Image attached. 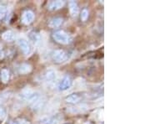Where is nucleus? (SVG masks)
<instances>
[{"label": "nucleus", "mask_w": 150, "mask_h": 124, "mask_svg": "<svg viewBox=\"0 0 150 124\" xmlns=\"http://www.w3.org/2000/svg\"><path fill=\"white\" fill-rule=\"evenodd\" d=\"M44 102H44V100H43V99H42L41 97H39L37 101L33 103V104L32 108H33L34 110L38 111V110H39V109H41V108H42V107L43 106Z\"/></svg>", "instance_id": "obj_15"}, {"label": "nucleus", "mask_w": 150, "mask_h": 124, "mask_svg": "<svg viewBox=\"0 0 150 124\" xmlns=\"http://www.w3.org/2000/svg\"><path fill=\"white\" fill-rule=\"evenodd\" d=\"M6 117V112L4 108L0 107V118L4 119Z\"/></svg>", "instance_id": "obj_19"}, {"label": "nucleus", "mask_w": 150, "mask_h": 124, "mask_svg": "<svg viewBox=\"0 0 150 124\" xmlns=\"http://www.w3.org/2000/svg\"><path fill=\"white\" fill-rule=\"evenodd\" d=\"M29 39L32 41V43L35 45L39 44L41 42V35L39 33L36 32V31H32L29 34Z\"/></svg>", "instance_id": "obj_11"}, {"label": "nucleus", "mask_w": 150, "mask_h": 124, "mask_svg": "<svg viewBox=\"0 0 150 124\" xmlns=\"http://www.w3.org/2000/svg\"><path fill=\"white\" fill-rule=\"evenodd\" d=\"M88 14H89L88 10L87 9H83L80 14L81 20H82L83 22L87 21V19H88Z\"/></svg>", "instance_id": "obj_16"}, {"label": "nucleus", "mask_w": 150, "mask_h": 124, "mask_svg": "<svg viewBox=\"0 0 150 124\" xmlns=\"http://www.w3.org/2000/svg\"><path fill=\"white\" fill-rule=\"evenodd\" d=\"M31 70H32V66H31V65L27 64V63H23V64L19 65V67H18V72L21 75L28 74L31 72Z\"/></svg>", "instance_id": "obj_12"}, {"label": "nucleus", "mask_w": 150, "mask_h": 124, "mask_svg": "<svg viewBox=\"0 0 150 124\" xmlns=\"http://www.w3.org/2000/svg\"><path fill=\"white\" fill-rule=\"evenodd\" d=\"M65 4L64 1H61V0H57V1H53L51 2L48 6V9L49 10H58L60 9L61 8H63Z\"/></svg>", "instance_id": "obj_7"}, {"label": "nucleus", "mask_w": 150, "mask_h": 124, "mask_svg": "<svg viewBox=\"0 0 150 124\" xmlns=\"http://www.w3.org/2000/svg\"><path fill=\"white\" fill-rule=\"evenodd\" d=\"M5 56V53H4V48H3V45L2 44H0V59H4Z\"/></svg>", "instance_id": "obj_18"}, {"label": "nucleus", "mask_w": 150, "mask_h": 124, "mask_svg": "<svg viewBox=\"0 0 150 124\" xmlns=\"http://www.w3.org/2000/svg\"><path fill=\"white\" fill-rule=\"evenodd\" d=\"M34 20V14L31 10H25L21 17V21L23 24L28 25L30 24H32L33 21Z\"/></svg>", "instance_id": "obj_3"}, {"label": "nucleus", "mask_w": 150, "mask_h": 124, "mask_svg": "<svg viewBox=\"0 0 150 124\" xmlns=\"http://www.w3.org/2000/svg\"><path fill=\"white\" fill-rule=\"evenodd\" d=\"M53 38L57 43L61 44H68L71 42L70 36L64 30H58L53 34Z\"/></svg>", "instance_id": "obj_1"}, {"label": "nucleus", "mask_w": 150, "mask_h": 124, "mask_svg": "<svg viewBox=\"0 0 150 124\" xmlns=\"http://www.w3.org/2000/svg\"><path fill=\"white\" fill-rule=\"evenodd\" d=\"M0 77H1V81L3 83H8L9 81V77H10V74L9 71L7 69H3L0 71Z\"/></svg>", "instance_id": "obj_14"}, {"label": "nucleus", "mask_w": 150, "mask_h": 124, "mask_svg": "<svg viewBox=\"0 0 150 124\" xmlns=\"http://www.w3.org/2000/svg\"><path fill=\"white\" fill-rule=\"evenodd\" d=\"M44 78L48 82H53L56 80V72L54 70H48L44 74Z\"/></svg>", "instance_id": "obj_13"}, {"label": "nucleus", "mask_w": 150, "mask_h": 124, "mask_svg": "<svg viewBox=\"0 0 150 124\" xmlns=\"http://www.w3.org/2000/svg\"><path fill=\"white\" fill-rule=\"evenodd\" d=\"M72 85V80L71 77L69 76H66L64 77V79L61 81L60 84H59V90L60 91H66L69 88H70V86Z\"/></svg>", "instance_id": "obj_5"}, {"label": "nucleus", "mask_w": 150, "mask_h": 124, "mask_svg": "<svg viewBox=\"0 0 150 124\" xmlns=\"http://www.w3.org/2000/svg\"><path fill=\"white\" fill-rule=\"evenodd\" d=\"M81 100H82V96L78 94V93L71 94L65 98L66 102L69 103V104H77V103L79 102Z\"/></svg>", "instance_id": "obj_6"}, {"label": "nucleus", "mask_w": 150, "mask_h": 124, "mask_svg": "<svg viewBox=\"0 0 150 124\" xmlns=\"http://www.w3.org/2000/svg\"><path fill=\"white\" fill-rule=\"evenodd\" d=\"M6 12H7V9L4 6H0V19L5 16Z\"/></svg>", "instance_id": "obj_17"}, {"label": "nucleus", "mask_w": 150, "mask_h": 124, "mask_svg": "<svg viewBox=\"0 0 150 124\" xmlns=\"http://www.w3.org/2000/svg\"><path fill=\"white\" fill-rule=\"evenodd\" d=\"M18 44L20 47L22 51L25 54H29L31 53L32 49H31V46H30L29 43L28 42L26 39H18Z\"/></svg>", "instance_id": "obj_4"}, {"label": "nucleus", "mask_w": 150, "mask_h": 124, "mask_svg": "<svg viewBox=\"0 0 150 124\" xmlns=\"http://www.w3.org/2000/svg\"><path fill=\"white\" fill-rule=\"evenodd\" d=\"M2 39L6 42H12L16 39V35L12 30H6L2 34Z\"/></svg>", "instance_id": "obj_8"}, {"label": "nucleus", "mask_w": 150, "mask_h": 124, "mask_svg": "<svg viewBox=\"0 0 150 124\" xmlns=\"http://www.w3.org/2000/svg\"><path fill=\"white\" fill-rule=\"evenodd\" d=\"M9 124H18V122H17V121H13V122H11Z\"/></svg>", "instance_id": "obj_21"}, {"label": "nucleus", "mask_w": 150, "mask_h": 124, "mask_svg": "<svg viewBox=\"0 0 150 124\" xmlns=\"http://www.w3.org/2000/svg\"><path fill=\"white\" fill-rule=\"evenodd\" d=\"M52 58L57 63H63L69 58V54L64 49H55L52 53Z\"/></svg>", "instance_id": "obj_2"}, {"label": "nucleus", "mask_w": 150, "mask_h": 124, "mask_svg": "<svg viewBox=\"0 0 150 124\" xmlns=\"http://www.w3.org/2000/svg\"><path fill=\"white\" fill-rule=\"evenodd\" d=\"M17 122H18V124H29V122H28V121H27L26 119L23 118L18 119V120H17Z\"/></svg>", "instance_id": "obj_20"}, {"label": "nucleus", "mask_w": 150, "mask_h": 124, "mask_svg": "<svg viewBox=\"0 0 150 124\" xmlns=\"http://www.w3.org/2000/svg\"><path fill=\"white\" fill-rule=\"evenodd\" d=\"M64 22V19L62 18H59V17H56V18H53L50 21H49V27L52 28V29H57V28L60 27L62 25Z\"/></svg>", "instance_id": "obj_10"}, {"label": "nucleus", "mask_w": 150, "mask_h": 124, "mask_svg": "<svg viewBox=\"0 0 150 124\" xmlns=\"http://www.w3.org/2000/svg\"><path fill=\"white\" fill-rule=\"evenodd\" d=\"M67 124H69V123H67Z\"/></svg>", "instance_id": "obj_22"}, {"label": "nucleus", "mask_w": 150, "mask_h": 124, "mask_svg": "<svg viewBox=\"0 0 150 124\" xmlns=\"http://www.w3.org/2000/svg\"><path fill=\"white\" fill-rule=\"evenodd\" d=\"M69 11L71 15L73 17L78 16L79 13V6L77 4V3L75 1H70L69 3Z\"/></svg>", "instance_id": "obj_9"}]
</instances>
